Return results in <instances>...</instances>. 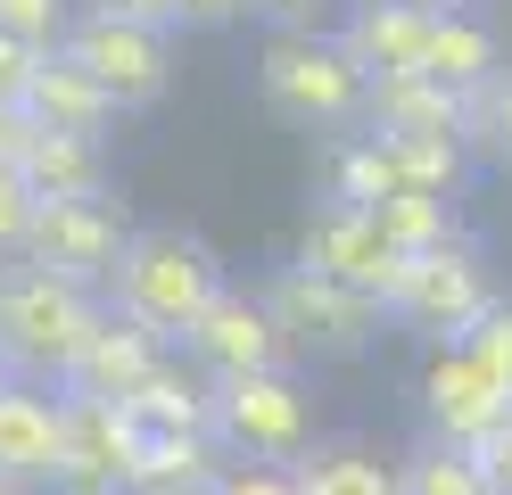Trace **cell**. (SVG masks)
I'll use <instances>...</instances> for the list:
<instances>
[{
  "instance_id": "11",
  "label": "cell",
  "mask_w": 512,
  "mask_h": 495,
  "mask_svg": "<svg viewBox=\"0 0 512 495\" xmlns=\"http://www.w3.org/2000/svg\"><path fill=\"white\" fill-rule=\"evenodd\" d=\"M182 355L199 363L207 380H240V372H290L298 347L281 339L265 289H232V281H223V297L199 314V330L182 339Z\"/></svg>"
},
{
  "instance_id": "33",
  "label": "cell",
  "mask_w": 512,
  "mask_h": 495,
  "mask_svg": "<svg viewBox=\"0 0 512 495\" xmlns=\"http://www.w3.org/2000/svg\"><path fill=\"white\" fill-rule=\"evenodd\" d=\"M91 9L133 17V25H157V33H174V25H182V0H91Z\"/></svg>"
},
{
  "instance_id": "2",
  "label": "cell",
  "mask_w": 512,
  "mask_h": 495,
  "mask_svg": "<svg viewBox=\"0 0 512 495\" xmlns=\"http://www.w3.org/2000/svg\"><path fill=\"white\" fill-rule=\"evenodd\" d=\"M215 297H223V264H215V248L190 240V231H174V223L133 231V240H124L116 281H108V306H116L124 322H141L157 347H182Z\"/></svg>"
},
{
  "instance_id": "37",
  "label": "cell",
  "mask_w": 512,
  "mask_h": 495,
  "mask_svg": "<svg viewBox=\"0 0 512 495\" xmlns=\"http://www.w3.org/2000/svg\"><path fill=\"white\" fill-rule=\"evenodd\" d=\"M0 388H17V372H9V363H0Z\"/></svg>"
},
{
  "instance_id": "32",
  "label": "cell",
  "mask_w": 512,
  "mask_h": 495,
  "mask_svg": "<svg viewBox=\"0 0 512 495\" xmlns=\"http://www.w3.org/2000/svg\"><path fill=\"white\" fill-rule=\"evenodd\" d=\"M331 0H248V17H273V33H323L314 17H323Z\"/></svg>"
},
{
  "instance_id": "13",
  "label": "cell",
  "mask_w": 512,
  "mask_h": 495,
  "mask_svg": "<svg viewBox=\"0 0 512 495\" xmlns=\"http://www.w3.org/2000/svg\"><path fill=\"white\" fill-rule=\"evenodd\" d=\"M58 462H67V396L42 380L0 388V479L25 495H58Z\"/></svg>"
},
{
  "instance_id": "22",
  "label": "cell",
  "mask_w": 512,
  "mask_h": 495,
  "mask_svg": "<svg viewBox=\"0 0 512 495\" xmlns=\"http://www.w3.org/2000/svg\"><path fill=\"white\" fill-rule=\"evenodd\" d=\"M298 495H405V479H397V462H380L372 446H306L298 462Z\"/></svg>"
},
{
  "instance_id": "8",
  "label": "cell",
  "mask_w": 512,
  "mask_h": 495,
  "mask_svg": "<svg viewBox=\"0 0 512 495\" xmlns=\"http://www.w3.org/2000/svg\"><path fill=\"white\" fill-rule=\"evenodd\" d=\"M422 421H430V438L438 446H471V454H488L504 429H512V388L479 363L471 347H438L422 363Z\"/></svg>"
},
{
  "instance_id": "28",
  "label": "cell",
  "mask_w": 512,
  "mask_h": 495,
  "mask_svg": "<svg viewBox=\"0 0 512 495\" xmlns=\"http://www.w3.org/2000/svg\"><path fill=\"white\" fill-rule=\"evenodd\" d=\"M34 215H42L34 182H25L17 165H0V256H25V240H34Z\"/></svg>"
},
{
  "instance_id": "3",
  "label": "cell",
  "mask_w": 512,
  "mask_h": 495,
  "mask_svg": "<svg viewBox=\"0 0 512 495\" xmlns=\"http://www.w3.org/2000/svg\"><path fill=\"white\" fill-rule=\"evenodd\" d=\"M256 91H265V108H273L281 124L339 132V124L364 116L372 75L339 50V33H273V42L256 50Z\"/></svg>"
},
{
  "instance_id": "36",
  "label": "cell",
  "mask_w": 512,
  "mask_h": 495,
  "mask_svg": "<svg viewBox=\"0 0 512 495\" xmlns=\"http://www.w3.org/2000/svg\"><path fill=\"white\" fill-rule=\"evenodd\" d=\"M479 462H488V479H496V495H512V429H504V438H496L488 454H479Z\"/></svg>"
},
{
  "instance_id": "16",
  "label": "cell",
  "mask_w": 512,
  "mask_h": 495,
  "mask_svg": "<svg viewBox=\"0 0 512 495\" xmlns=\"http://www.w3.org/2000/svg\"><path fill=\"white\" fill-rule=\"evenodd\" d=\"M124 413H133L149 438H215V380L190 355H166L133 396H124Z\"/></svg>"
},
{
  "instance_id": "25",
  "label": "cell",
  "mask_w": 512,
  "mask_h": 495,
  "mask_svg": "<svg viewBox=\"0 0 512 495\" xmlns=\"http://www.w3.org/2000/svg\"><path fill=\"white\" fill-rule=\"evenodd\" d=\"M397 479H405V495H496L488 462H479L471 446H438V438L413 446V454L397 462Z\"/></svg>"
},
{
  "instance_id": "21",
  "label": "cell",
  "mask_w": 512,
  "mask_h": 495,
  "mask_svg": "<svg viewBox=\"0 0 512 495\" xmlns=\"http://www.w3.org/2000/svg\"><path fill=\"white\" fill-rule=\"evenodd\" d=\"M223 471H232V446H223V438H141L133 495H182V487H215Z\"/></svg>"
},
{
  "instance_id": "24",
  "label": "cell",
  "mask_w": 512,
  "mask_h": 495,
  "mask_svg": "<svg viewBox=\"0 0 512 495\" xmlns=\"http://www.w3.org/2000/svg\"><path fill=\"white\" fill-rule=\"evenodd\" d=\"M372 223L397 240V256H438V248L463 240V231H455V198H438V190H397V198H380Z\"/></svg>"
},
{
  "instance_id": "39",
  "label": "cell",
  "mask_w": 512,
  "mask_h": 495,
  "mask_svg": "<svg viewBox=\"0 0 512 495\" xmlns=\"http://www.w3.org/2000/svg\"><path fill=\"white\" fill-rule=\"evenodd\" d=\"M182 495H215V487H182Z\"/></svg>"
},
{
  "instance_id": "17",
  "label": "cell",
  "mask_w": 512,
  "mask_h": 495,
  "mask_svg": "<svg viewBox=\"0 0 512 495\" xmlns=\"http://www.w3.org/2000/svg\"><path fill=\"white\" fill-rule=\"evenodd\" d=\"M364 132H389V141H438V132H463V99L430 83V75H380L364 99Z\"/></svg>"
},
{
  "instance_id": "34",
  "label": "cell",
  "mask_w": 512,
  "mask_h": 495,
  "mask_svg": "<svg viewBox=\"0 0 512 495\" xmlns=\"http://www.w3.org/2000/svg\"><path fill=\"white\" fill-rule=\"evenodd\" d=\"M25 141H34V116L0 99V165H17V157H25Z\"/></svg>"
},
{
  "instance_id": "10",
  "label": "cell",
  "mask_w": 512,
  "mask_h": 495,
  "mask_svg": "<svg viewBox=\"0 0 512 495\" xmlns=\"http://www.w3.org/2000/svg\"><path fill=\"white\" fill-rule=\"evenodd\" d=\"M298 264H314V273H331V281H347V289H364V297L389 306L413 256H397V240L372 223V207H339V198H323V207L306 215V231H298Z\"/></svg>"
},
{
  "instance_id": "4",
  "label": "cell",
  "mask_w": 512,
  "mask_h": 495,
  "mask_svg": "<svg viewBox=\"0 0 512 495\" xmlns=\"http://www.w3.org/2000/svg\"><path fill=\"white\" fill-rule=\"evenodd\" d=\"M265 306L281 322V339H290L298 355H323V363L364 355L380 330H389V306H380V297L314 273V264H273L265 273Z\"/></svg>"
},
{
  "instance_id": "12",
  "label": "cell",
  "mask_w": 512,
  "mask_h": 495,
  "mask_svg": "<svg viewBox=\"0 0 512 495\" xmlns=\"http://www.w3.org/2000/svg\"><path fill=\"white\" fill-rule=\"evenodd\" d=\"M149 429L108 405V396H67V462H58V495H133Z\"/></svg>"
},
{
  "instance_id": "23",
  "label": "cell",
  "mask_w": 512,
  "mask_h": 495,
  "mask_svg": "<svg viewBox=\"0 0 512 495\" xmlns=\"http://www.w3.org/2000/svg\"><path fill=\"white\" fill-rule=\"evenodd\" d=\"M405 190V165L397 149L380 141V132H347V141L331 149V198L339 207H380V198Z\"/></svg>"
},
{
  "instance_id": "14",
  "label": "cell",
  "mask_w": 512,
  "mask_h": 495,
  "mask_svg": "<svg viewBox=\"0 0 512 495\" xmlns=\"http://www.w3.org/2000/svg\"><path fill=\"white\" fill-rule=\"evenodd\" d=\"M446 17V0H347L339 9V50L364 75H422L430 66V33Z\"/></svg>"
},
{
  "instance_id": "5",
  "label": "cell",
  "mask_w": 512,
  "mask_h": 495,
  "mask_svg": "<svg viewBox=\"0 0 512 495\" xmlns=\"http://www.w3.org/2000/svg\"><path fill=\"white\" fill-rule=\"evenodd\" d=\"M75 66L91 83H100L116 99V116H133V108H157L174 83V33H157V25H133V17H108V9H83L67 42Z\"/></svg>"
},
{
  "instance_id": "26",
  "label": "cell",
  "mask_w": 512,
  "mask_h": 495,
  "mask_svg": "<svg viewBox=\"0 0 512 495\" xmlns=\"http://www.w3.org/2000/svg\"><path fill=\"white\" fill-rule=\"evenodd\" d=\"M463 149H479L496 174H512V66H504L488 91L463 99Z\"/></svg>"
},
{
  "instance_id": "15",
  "label": "cell",
  "mask_w": 512,
  "mask_h": 495,
  "mask_svg": "<svg viewBox=\"0 0 512 495\" xmlns=\"http://www.w3.org/2000/svg\"><path fill=\"white\" fill-rule=\"evenodd\" d=\"M157 363H166V347L149 339L141 322H124L116 306H108V322L91 330L83 339V355L67 363V380H58V396H108V405H124V396H133Z\"/></svg>"
},
{
  "instance_id": "38",
  "label": "cell",
  "mask_w": 512,
  "mask_h": 495,
  "mask_svg": "<svg viewBox=\"0 0 512 495\" xmlns=\"http://www.w3.org/2000/svg\"><path fill=\"white\" fill-rule=\"evenodd\" d=\"M0 495H25V487H9V479H0Z\"/></svg>"
},
{
  "instance_id": "31",
  "label": "cell",
  "mask_w": 512,
  "mask_h": 495,
  "mask_svg": "<svg viewBox=\"0 0 512 495\" xmlns=\"http://www.w3.org/2000/svg\"><path fill=\"white\" fill-rule=\"evenodd\" d=\"M42 58H50V50H34V42H17V33H0V99H9V108H25V91H34V75H42Z\"/></svg>"
},
{
  "instance_id": "7",
  "label": "cell",
  "mask_w": 512,
  "mask_h": 495,
  "mask_svg": "<svg viewBox=\"0 0 512 495\" xmlns=\"http://www.w3.org/2000/svg\"><path fill=\"white\" fill-rule=\"evenodd\" d=\"M215 438L232 446V462H298L314 446V405L290 372L215 380Z\"/></svg>"
},
{
  "instance_id": "20",
  "label": "cell",
  "mask_w": 512,
  "mask_h": 495,
  "mask_svg": "<svg viewBox=\"0 0 512 495\" xmlns=\"http://www.w3.org/2000/svg\"><path fill=\"white\" fill-rule=\"evenodd\" d=\"M17 174L34 182V198H108V149L83 141V132H42L34 124Z\"/></svg>"
},
{
  "instance_id": "35",
  "label": "cell",
  "mask_w": 512,
  "mask_h": 495,
  "mask_svg": "<svg viewBox=\"0 0 512 495\" xmlns=\"http://www.w3.org/2000/svg\"><path fill=\"white\" fill-rule=\"evenodd\" d=\"M232 17H248V0H182V25H199V33L232 25Z\"/></svg>"
},
{
  "instance_id": "19",
  "label": "cell",
  "mask_w": 512,
  "mask_h": 495,
  "mask_svg": "<svg viewBox=\"0 0 512 495\" xmlns=\"http://www.w3.org/2000/svg\"><path fill=\"white\" fill-rule=\"evenodd\" d=\"M430 83H446L455 99H471V91H488L496 75H504V50H496V25L488 17H471V9H455L446 0V17H438V33H430V66H422Z\"/></svg>"
},
{
  "instance_id": "30",
  "label": "cell",
  "mask_w": 512,
  "mask_h": 495,
  "mask_svg": "<svg viewBox=\"0 0 512 495\" xmlns=\"http://www.w3.org/2000/svg\"><path fill=\"white\" fill-rule=\"evenodd\" d=\"M215 495H298V471L290 462H232L215 479Z\"/></svg>"
},
{
  "instance_id": "29",
  "label": "cell",
  "mask_w": 512,
  "mask_h": 495,
  "mask_svg": "<svg viewBox=\"0 0 512 495\" xmlns=\"http://www.w3.org/2000/svg\"><path fill=\"white\" fill-rule=\"evenodd\" d=\"M463 347H471V355H479V363H488V372L512 388V297H496V306H488V322H479Z\"/></svg>"
},
{
  "instance_id": "9",
  "label": "cell",
  "mask_w": 512,
  "mask_h": 495,
  "mask_svg": "<svg viewBox=\"0 0 512 495\" xmlns=\"http://www.w3.org/2000/svg\"><path fill=\"white\" fill-rule=\"evenodd\" d=\"M124 215L108 207V198H42V215H34V240H25V264H50L58 281H83V289H100L116 281V264H124Z\"/></svg>"
},
{
  "instance_id": "27",
  "label": "cell",
  "mask_w": 512,
  "mask_h": 495,
  "mask_svg": "<svg viewBox=\"0 0 512 495\" xmlns=\"http://www.w3.org/2000/svg\"><path fill=\"white\" fill-rule=\"evenodd\" d=\"M75 0H0V33H17V42H34V50H58L75 33Z\"/></svg>"
},
{
  "instance_id": "18",
  "label": "cell",
  "mask_w": 512,
  "mask_h": 495,
  "mask_svg": "<svg viewBox=\"0 0 512 495\" xmlns=\"http://www.w3.org/2000/svg\"><path fill=\"white\" fill-rule=\"evenodd\" d=\"M25 116H34L42 132H83V141H100V132L116 124V99L91 83L67 50H50L42 75H34V91H25Z\"/></svg>"
},
{
  "instance_id": "1",
  "label": "cell",
  "mask_w": 512,
  "mask_h": 495,
  "mask_svg": "<svg viewBox=\"0 0 512 495\" xmlns=\"http://www.w3.org/2000/svg\"><path fill=\"white\" fill-rule=\"evenodd\" d=\"M100 322H108V297L100 289L58 281L50 264H25V256L0 264V363H9L17 380L58 388Z\"/></svg>"
},
{
  "instance_id": "6",
  "label": "cell",
  "mask_w": 512,
  "mask_h": 495,
  "mask_svg": "<svg viewBox=\"0 0 512 495\" xmlns=\"http://www.w3.org/2000/svg\"><path fill=\"white\" fill-rule=\"evenodd\" d=\"M488 306H496L488 264L455 240V248L405 264V281H397V297H389V322L413 330V339H430V347H463L471 330L488 322Z\"/></svg>"
}]
</instances>
